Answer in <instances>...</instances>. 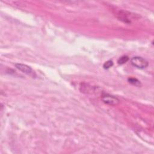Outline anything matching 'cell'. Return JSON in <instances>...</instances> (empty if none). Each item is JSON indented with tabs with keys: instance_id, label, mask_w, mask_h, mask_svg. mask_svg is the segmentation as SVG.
<instances>
[{
	"instance_id": "4",
	"label": "cell",
	"mask_w": 154,
	"mask_h": 154,
	"mask_svg": "<svg viewBox=\"0 0 154 154\" xmlns=\"http://www.w3.org/2000/svg\"><path fill=\"white\" fill-rule=\"evenodd\" d=\"M128 81L130 84H131L132 85H135V86H137V87H139V86L141 85L140 81L139 80H137V78H129L128 79Z\"/></svg>"
},
{
	"instance_id": "1",
	"label": "cell",
	"mask_w": 154,
	"mask_h": 154,
	"mask_svg": "<svg viewBox=\"0 0 154 154\" xmlns=\"http://www.w3.org/2000/svg\"><path fill=\"white\" fill-rule=\"evenodd\" d=\"M131 64L134 67L140 69H145L149 65L148 61L145 58L139 56H136L132 58L131 59Z\"/></svg>"
},
{
	"instance_id": "5",
	"label": "cell",
	"mask_w": 154,
	"mask_h": 154,
	"mask_svg": "<svg viewBox=\"0 0 154 154\" xmlns=\"http://www.w3.org/2000/svg\"><path fill=\"white\" fill-rule=\"evenodd\" d=\"M128 60H129V57L126 55H123L119 58V60H118V63L119 65H122L126 63Z\"/></svg>"
},
{
	"instance_id": "3",
	"label": "cell",
	"mask_w": 154,
	"mask_h": 154,
	"mask_svg": "<svg viewBox=\"0 0 154 154\" xmlns=\"http://www.w3.org/2000/svg\"><path fill=\"white\" fill-rule=\"evenodd\" d=\"M15 67L16 69H18L20 71L23 72V73H24L28 75L31 76V75H34V72H33L32 68L27 64H23V63H16V64H15Z\"/></svg>"
},
{
	"instance_id": "2",
	"label": "cell",
	"mask_w": 154,
	"mask_h": 154,
	"mask_svg": "<svg viewBox=\"0 0 154 154\" xmlns=\"http://www.w3.org/2000/svg\"><path fill=\"white\" fill-rule=\"evenodd\" d=\"M102 100L105 104L110 105H116L119 103V99L117 97L107 93L102 95Z\"/></svg>"
},
{
	"instance_id": "6",
	"label": "cell",
	"mask_w": 154,
	"mask_h": 154,
	"mask_svg": "<svg viewBox=\"0 0 154 154\" xmlns=\"http://www.w3.org/2000/svg\"><path fill=\"white\" fill-rule=\"evenodd\" d=\"M113 66V62L112 60L107 61L103 65V68L104 69H108L109 68H112Z\"/></svg>"
}]
</instances>
